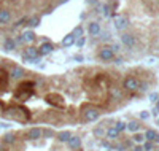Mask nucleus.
I'll return each mask as SVG.
<instances>
[{
  "instance_id": "2",
  "label": "nucleus",
  "mask_w": 159,
  "mask_h": 151,
  "mask_svg": "<svg viewBox=\"0 0 159 151\" xmlns=\"http://www.w3.org/2000/svg\"><path fill=\"white\" fill-rule=\"evenodd\" d=\"M7 115L11 116L13 119H18V121H27L29 119V115H27V110L21 108V107H14V108H10L7 111Z\"/></svg>"
},
{
  "instance_id": "18",
  "label": "nucleus",
  "mask_w": 159,
  "mask_h": 151,
  "mask_svg": "<svg viewBox=\"0 0 159 151\" xmlns=\"http://www.w3.org/2000/svg\"><path fill=\"white\" fill-rule=\"evenodd\" d=\"M143 135H145V140H148V142H154V140H156V137H157V132L150 129V131H146Z\"/></svg>"
},
{
  "instance_id": "6",
  "label": "nucleus",
  "mask_w": 159,
  "mask_h": 151,
  "mask_svg": "<svg viewBox=\"0 0 159 151\" xmlns=\"http://www.w3.org/2000/svg\"><path fill=\"white\" fill-rule=\"evenodd\" d=\"M22 57H24L26 60H32V59L38 57V48H35V46L26 48V51H24V54H22Z\"/></svg>"
},
{
  "instance_id": "1",
  "label": "nucleus",
  "mask_w": 159,
  "mask_h": 151,
  "mask_svg": "<svg viewBox=\"0 0 159 151\" xmlns=\"http://www.w3.org/2000/svg\"><path fill=\"white\" fill-rule=\"evenodd\" d=\"M33 83L29 81V83H22V85L18 86V89H16V92H14V97L18 99V100H27L32 94H33Z\"/></svg>"
},
{
  "instance_id": "36",
  "label": "nucleus",
  "mask_w": 159,
  "mask_h": 151,
  "mask_svg": "<svg viewBox=\"0 0 159 151\" xmlns=\"http://www.w3.org/2000/svg\"><path fill=\"white\" fill-rule=\"evenodd\" d=\"M134 151H143V146H142V145H139V146L134 148Z\"/></svg>"
},
{
  "instance_id": "22",
  "label": "nucleus",
  "mask_w": 159,
  "mask_h": 151,
  "mask_svg": "<svg viewBox=\"0 0 159 151\" xmlns=\"http://www.w3.org/2000/svg\"><path fill=\"white\" fill-rule=\"evenodd\" d=\"M14 142V134H5L3 135V143H13Z\"/></svg>"
},
{
  "instance_id": "8",
  "label": "nucleus",
  "mask_w": 159,
  "mask_h": 151,
  "mask_svg": "<svg viewBox=\"0 0 159 151\" xmlns=\"http://www.w3.org/2000/svg\"><path fill=\"white\" fill-rule=\"evenodd\" d=\"M8 76L11 78V80H18V78H21V76H24V70L21 69V67H18V65H14V67H11V70H10V73H8Z\"/></svg>"
},
{
  "instance_id": "29",
  "label": "nucleus",
  "mask_w": 159,
  "mask_h": 151,
  "mask_svg": "<svg viewBox=\"0 0 159 151\" xmlns=\"http://www.w3.org/2000/svg\"><path fill=\"white\" fill-rule=\"evenodd\" d=\"M150 100H151V102H153V103H156V102H157V100H159V94H156V92H153V94H151V96H150Z\"/></svg>"
},
{
  "instance_id": "41",
  "label": "nucleus",
  "mask_w": 159,
  "mask_h": 151,
  "mask_svg": "<svg viewBox=\"0 0 159 151\" xmlns=\"http://www.w3.org/2000/svg\"><path fill=\"white\" fill-rule=\"evenodd\" d=\"M0 111H2V103H0Z\"/></svg>"
},
{
  "instance_id": "14",
  "label": "nucleus",
  "mask_w": 159,
  "mask_h": 151,
  "mask_svg": "<svg viewBox=\"0 0 159 151\" xmlns=\"http://www.w3.org/2000/svg\"><path fill=\"white\" fill-rule=\"evenodd\" d=\"M11 19V13L8 10H0V24H8Z\"/></svg>"
},
{
  "instance_id": "33",
  "label": "nucleus",
  "mask_w": 159,
  "mask_h": 151,
  "mask_svg": "<svg viewBox=\"0 0 159 151\" xmlns=\"http://www.w3.org/2000/svg\"><path fill=\"white\" fill-rule=\"evenodd\" d=\"M76 45H78V46H83V45H84V37H80V40L76 42Z\"/></svg>"
},
{
  "instance_id": "38",
  "label": "nucleus",
  "mask_w": 159,
  "mask_h": 151,
  "mask_svg": "<svg viewBox=\"0 0 159 151\" xmlns=\"http://www.w3.org/2000/svg\"><path fill=\"white\" fill-rule=\"evenodd\" d=\"M8 124H3V122H0V127H7Z\"/></svg>"
},
{
  "instance_id": "12",
  "label": "nucleus",
  "mask_w": 159,
  "mask_h": 151,
  "mask_svg": "<svg viewBox=\"0 0 159 151\" xmlns=\"http://www.w3.org/2000/svg\"><path fill=\"white\" fill-rule=\"evenodd\" d=\"M88 32H89V35H99L100 33L99 22H89L88 24Z\"/></svg>"
},
{
  "instance_id": "28",
  "label": "nucleus",
  "mask_w": 159,
  "mask_h": 151,
  "mask_svg": "<svg viewBox=\"0 0 159 151\" xmlns=\"http://www.w3.org/2000/svg\"><path fill=\"white\" fill-rule=\"evenodd\" d=\"M143 146V151H151L153 149V142H146L145 145H142Z\"/></svg>"
},
{
  "instance_id": "19",
  "label": "nucleus",
  "mask_w": 159,
  "mask_h": 151,
  "mask_svg": "<svg viewBox=\"0 0 159 151\" xmlns=\"http://www.w3.org/2000/svg\"><path fill=\"white\" fill-rule=\"evenodd\" d=\"M75 43V37L69 33L67 37H64V40H62V46H72V45Z\"/></svg>"
},
{
  "instance_id": "16",
  "label": "nucleus",
  "mask_w": 159,
  "mask_h": 151,
  "mask_svg": "<svg viewBox=\"0 0 159 151\" xmlns=\"http://www.w3.org/2000/svg\"><path fill=\"white\" fill-rule=\"evenodd\" d=\"M21 40L22 42H33V40H35V33H33L32 30H26L21 35Z\"/></svg>"
},
{
  "instance_id": "31",
  "label": "nucleus",
  "mask_w": 159,
  "mask_h": 151,
  "mask_svg": "<svg viewBox=\"0 0 159 151\" xmlns=\"http://www.w3.org/2000/svg\"><path fill=\"white\" fill-rule=\"evenodd\" d=\"M94 134H95L97 137H102V135H104V129H95Z\"/></svg>"
},
{
  "instance_id": "39",
  "label": "nucleus",
  "mask_w": 159,
  "mask_h": 151,
  "mask_svg": "<svg viewBox=\"0 0 159 151\" xmlns=\"http://www.w3.org/2000/svg\"><path fill=\"white\" fill-rule=\"evenodd\" d=\"M157 105H156V110H159V100H157V102H156Z\"/></svg>"
},
{
  "instance_id": "42",
  "label": "nucleus",
  "mask_w": 159,
  "mask_h": 151,
  "mask_svg": "<svg viewBox=\"0 0 159 151\" xmlns=\"http://www.w3.org/2000/svg\"><path fill=\"white\" fill-rule=\"evenodd\" d=\"M0 151H3V148H0Z\"/></svg>"
},
{
  "instance_id": "10",
  "label": "nucleus",
  "mask_w": 159,
  "mask_h": 151,
  "mask_svg": "<svg viewBox=\"0 0 159 151\" xmlns=\"http://www.w3.org/2000/svg\"><path fill=\"white\" fill-rule=\"evenodd\" d=\"M46 100H48L49 103L56 105V107H64V102H59V100H62V97L58 96V94H51V96L46 97Z\"/></svg>"
},
{
  "instance_id": "7",
  "label": "nucleus",
  "mask_w": 159,
  "mask_h": 151,
  "mask_svg": "<svg viewBox=\"0 0 159 151\" xmlns=\"http://www.w3.org/2000/svg\"><path fill=\"white\" fill-rule=\"evenodd\" d=\"M127 24H129L127 16H115V27H116V29L123 30Z\"/></svg>"
},
{
  "instance_id": "34",
  "label": "nucleus",
  "mask_w": 159,
  "mask_h": 151,
  "mask_svg": "<svg viewBox=\"0 0 159 151\" xmlns=\"http://www.w3.org/2000/svg\"><path fill=\"white\" fill-rule=\"evenodd\" d=\"M86 3L88 5H95V3H97V0H86Z\"/></svg>"
},
{
  "instance_id": "24",
  "label": "nucleus",
  "mask_w": 159,
  "mask_h": 151,
  "mask_svg": "<svg viewBox=\"0 0 159 151\" xmlns=\"http://www.w3.org/2000/svg\"><path fill=\"white\" fill-rule=\"evenodd\" d=\"M38 24H40V18H38V16H33V18L29 19V26L30 27H37Z\"/></svg>"
},
{
  "instance_id": "30",
  "label": "nucleus",
  "mask_w": 159,
  "mask_h": 151,
  "mask_svg": "<svg viewBox=\"0 0 159 151\" xmlns=\"http://www.w3.org/2000/svg\"><path fill=\"white\" fill-rule=\"evenodd\" d=\"M110 49H111V51H113V53H118V51H119V45H116V43H113V45H111V46H110Z\"/></svg>"
},
{
  "instance_id": "21",
  "label": "nucleus",
  "mask_w": 159,
  "mask_h": 151,
  "mask_svg": "<svg viewBox=\"0 0 159 151\" xmlns=\"http://www.w3.org/2000/svg\"><path fill=\"white\" fill-rule=\"evenodd\" d=\"M107 135H108V138H111V140H115V138L119 135V132L115 129V127H110V129L107 131Z\"/></svg>"
},
{
  "instance_id": "23",
  "label": "nucleus",
  "mask_w": 159,
  "mask_h": 151,
  "mask_svg": "<svg viewBox=\"0 0 159 151\" xmlns=\"http://www.w3.org/2000/svg\"><path fill=\"white\" fill-rule=\"evenodd\" d=\"M58 137H59V140H61V142H67V140H69V138H70V132L64 131V132H61Z\"/></svg>"
},
{
  "instance_id": "35",
  "label": "nucleus",
  "mask_w": 159,
  "mask_h": 151,
  "mask_svg": "<svg viewBox=\"0 0 159 151\" xmlns=\"http://www.w3.org/2000/svg\"><path fill=\"white\" fill-rule=\"evenodd\" d=\"M142 118H143V119L148 118V111H142Z\"/></svg>"
},
{
  "instance_id": "20",
  "label": "nucleus",
  "mask_w": 159,
  "mask_h": 151,
  "mask_svg": "<svg viewBox=\"0 0 159 151\" xmlns=\"http://www.w3.org/2000/svg\"><path fill=\"white\" fill-rule=\"evenodd\" d=\"M126 127H127L130 132H137V131L140 129V124H139L137 121H130L129 124H126Z\"/></svg>"
},
{
  "instance_id": "37",
  "label": "nucleus",
  "mask_w": 159,
  "mask_h": 151,
  "mask_svg": "<svg viewBox=\"0 0 159 151\" xmlns=\"http://www.w3.org/2000/svg\"><path fill=\"white\" fill-rule=\"evenodd\" d=\"M121 62H123V59H119V57L115 59V64H121Z\"/></svg>"
},
{
  "instance_id": "27",
  "label": "nucleus",
  "mask_w": 159,
  "mask_h": 151,
  "mask_svg": "<svg viewBox=\"0 0 159 151\" xmlns=\"http://www.w3.org/2000/svg\"><path fill=\"white\" fill-rule=\"evenodd\" d=\"M72 35L75 37V38H76V37H81V35H83V29H81V27H76V29L73 30V33H72Z\"/></svg>"
},
{
  "instance_id": "17",
  "label": "nucleus",
  "mask_w": 159,
  "mask_h": 151,
  "mask_svg": "<svg viewBox=\"0 0 159 151\" xmlns=\"http://www.w3.org/2000/svg\"><path fill=\"white\" fill-rule=\"evenodd\" d=\"M67 143H69V146H70V148H78L80 145H81V140H80L78 137H73V135H70V138L67 140Z\"/></svg>"
},
{
  "instance_id": "43",
  "label": "nucleus",
  "mask_w": 159,
  "mask_h": 151,
  "mask_svg": "<svg viewBox=\"0 0 159 151\" xmlns=\"http://www.w3.org/2000/svg\"><path fill=\"white\" fill-rule=\"evenodd\" d=\"M0 64H2V59H0Z\"/></svg>"
},
{
  "instance_id": "13",
  "label": "nucleus",
  "mask_w": 159,
  "mask_h": 151,
  "mask_svg": "<svg viewBox=\"0 0 159 151\" xmlns=\"http://www.w3.org/2000/svg\"><path fill=\"white\" fill-rule=\"evenodd\" d=\"M40 137H42V129H38V127H32V129L27 132V138H30V140H37Z\"/></svg>"
},
{
  "instance_id": "4",
  "label": "nucleus",
  "mask_w": 159,
  "mask_h": 151,
  "mask_svg": "<svg viewBox=\"0 0 159 151\" xmlns=\"http://www.w3.org/2000/svg\"><path fill=\"white\" fill-rule=\"evenodd\" d=\"M123 86H124L126 91L134 92V91H139V89H140V81L137 80V78H134V76H127L126 80H124Z\"/></svg>"
},
{
  "instance_id": "44",
  "label": "nucleus",
  "mask_w": 159,
  "mask_h": 151,
  "mask_svg": "<svg viewBox=\"0 0 159 151\" xmlns=\"http://www.w3.org/2000/svg\"><path fill=\"white\" fill-rule=\"evenodd\" d=\"M157 124H159V119H157Z\"/></svg>"
},
{
  "instance_id": "9",
  "label": "nucleus",
  "mask_w": 159,
  "mask_h": 151,
  "mask_svg": "<svg viewBox=\"0 0 159 151\" xmlns=\"http://www.w3.org/2000/svg\"><path fill=\"white\" fill-rule=\"evenodd\" d=\"M121 42L126 45V46L132 48L134 45H135V37L130 35V33H123V35H121Z\"/></svg>"
},
{
  "instance_id": "32",
  "label": "nucleus",
  "mask_w": 159,
  "mask_h": 151,
  "mask_svg": "<svg viewBox=\"0 0 159 151\" xmlns=\"http://www.w3.org/2000/svg\"><path fill=\"white\" fill-rule=\"evenodd\" d=\"M104 14H105V16L110 14V7H108V5H105V7H104Z\"/></svg>"
},
{
  "instance_id": "15",
  "label": "nucleus",
  "mask_w": 159,
  "mask_h": 151,
  "mask_svg": "<svg viewBox=\"0 0 159 151\" xmlns=\"http://www.w3.org/2000/svg\"><path fill=\"white\" fill-rule=\"evenodd\" d=\"M16 48V42L13 40V38H7V40L3 42V49L5 51H13V49Z\"/></svg>"
},
{
  "instance_id": "40",
  "label": "nucleus",
  "mask_w": 159,
  "mask_h": 151,
  "mask_svg": "<svg viewBox=\"0 0 159 151\" xmlns=\"http://www.w3.org/2000/svg\"><path fill=\"white\" fill-rule=\"evenodd\" d=\"M154 142H156V143H159V135L156 137V140H154Z\"/></svg>"
},
{
  "instance_id": "11",
  "label": "nucleus",
  "mask_w": 159,
  "mask_h": 151,
  "mask_svg": "<svg viewBox=\"0 0 159 151\" xmlns=\"http://www.w3.org/2000/svg\"><path fill=\"white\" fill-rule=\"evenodd\" d=\"M54 49V46H53V43H49V42H46V43H43L42 46L38 48V54H42V56H45V54H49L51 51Z\"/></svg>"
},
{
  "instance_id": "26",
  "label": "nucleus",
  "mask_w": 159,
  "mask_h": 151,
  "mask_svg": "<svg viewBox=\"0 0 159 151\" xmlns=\"http://www.w3.org/2000/svg\"><path fill=\"white\" fill-rule=\"evenodd\" d=\"M134 140L137 143H143L145 142V135L143 134H137V135H134Z\"/></svg>"
},
{
  "instance_id": "3",
  "label": "nucleus",
  "mask_w": 159,
  "mask_h": 151,
  "mask_svg": "<svg viewBox=\"0 0 159 151\" xmlns=\"http://www.w3.org/2000/svg\"><path fill=\"white\" fill-rule=\"evenodd\" d=\"M83 118L86 119V121H97L99 118H100V111H99V108H95V107H84L83 108Z\"/></svg>"
},
{
  "instance_id": "5",
  "label": "nucleus",
  "mask_w": 159,
  "mask_h": 151,
  "mask_svg": "<svg viewBox=\"0 0 159 151\" xmlns=\"http://www.w3.org/2000/svg\"><path fill=\"white\" fill-rule=\"evenodd\" d=\"M113 57H115V53L110 49V46H104L99 49V59L102 60H111Z\"/></svg>"
},
{
  "instance_id": "25",
  "label": "nucleus",
  "mask_w": 159,
  "mask_h": 151,
  "mask_svg": "<svg viewBox=\"0 0 159 151\" xmlns=\"http://www.w3.org/2000/svg\"><path fill=\"white\" fill-rule=\"evenodd\" d=\"M115 129H116L118 132H121V131H124V129H126V124H124L123 121H118L116 124H115Z\"/></svg>"
}]
</instances>
